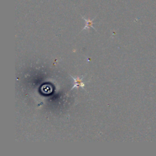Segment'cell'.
<instances>
[{
	"mask_svg": "<svg viewBox=\"0 0 156 156\" xmlns=\"http://www.w3.org/2000/svg\"><path fill=\"white\" fill-rule=\"evenodd\" d=\"M83 18V17H82ZM84 20H85V21H86V25H85V26L83 27V29H82V30H85V29H88V28H90V27H92V28H93L94 29V28L93 27V24H94V23L93 22V20H87V19H85V18H83Z\"/></svg>",
	"mask_w": 156,
	"mask_h": 156,
	"instance_id": "cell-2",
	"label": "cell"
},
{
	"mask_svg": "<svg viewBox=\"0 0 156 156\" xmlns=\"http://www.w3.org/2000/svg\"><path fill=\"white\" fill-rule=\"evenodd\" d=\"M41 90H43V92L45 94H48V93H51V92L52 91V88L48 85H43L41 88Z\"/></svg>",
	"mask_w": 156,
	"mask_h": 156,
	"instance_id": "cell-3",
	"label": "cell"
},
{
	"mask_svg": "<svg viewBox=\"0 0 156 156\" xmlns=\"http://www.w3.org/2000/svg\"><path fill=\"white\" fill-rule=\"evenodd\" d=\"M71 77H72V79L74 80V85L73 86L72 88L71 89H73L76 87L78 88V87H81L82 88L84 89V87H85V84L82 81V79L83 78H79V77H73L72 76H71Z\"/></svg>",
	"mask_w": 156,
	"mask_h": 156,
	"instance_id": "cell-1",
	"label": "cell"
}]
</instances>
